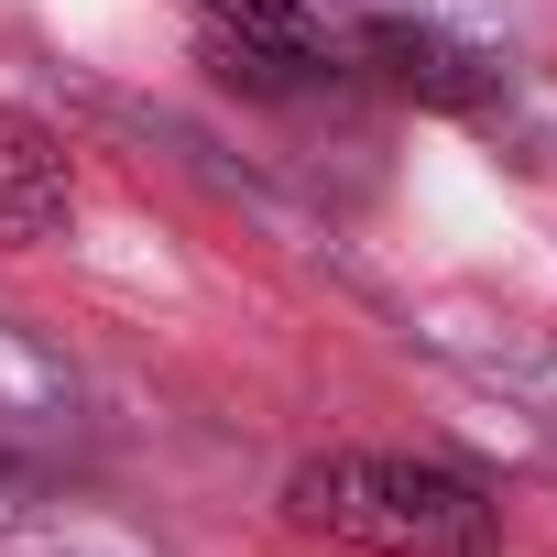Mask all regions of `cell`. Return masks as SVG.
Wrapping results in <instances>:
<instances>
[{
	"label": "cell",
	"instance_id": "1",
	"mask_svg": "<svg viewBox=\"0 0 557 557\" xmlns=\"http://www.w3.org/2000/svg\"><path fill=\"white\" fill-rule=\"evenodd\" d=\"M285 513L307 535H339L361 557H503V513L481 481H459L448 459H405V448H329L285 481Z\"/></svg>",
	"mask_w": 557,
	"mask_h": 557
},
{
	"label": "cell",
	"instance_id": "3",
	"mask_svg": "<svg viewBox=\"0 0 557 557\" xmlns=\"http://www.w3.org/2000/svg\"><path fill=\"white\" fill-rule=\"evenodd\" d=\"M372 55L394 66V88H416V99H437V110H492V77H481V55H459L448 34L372 23Z\"/></svg>",
	"mask_w": 557,
	"mask_h": 557
},
{
	"label": "cell",
	"instance_id": "2",
	"mask_svg": "<svg viewBox=\"0 0 557 557\" xmlns=\"http://www.w3.org/2000/svg\"><path fill=\"white\" fill-rule=\"evenodd\" d=\"M66 208H77V175H66L55 132H45L34 110H0V251L55 240V230H66Z\"/></svg>",
	"mask_w": 557,
	"mask_h": 557
},
{
	"label": "cell",
	"instance_id": "4",
	"mask_svg": "<svg viewBox=\"0 0 557 557\" xmlns=\"http://www.w3.org/2000/svg\"><path fill=\"white\" fill-rule=\"evenodd\" d=\"M197 12H208L219 34H240V45H296V55H318L307 0H197Z\"/></svg>",
	"mask_w": 557,
	"mask_h": 557
}]
</instances>
